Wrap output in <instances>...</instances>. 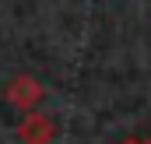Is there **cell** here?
<instances>
[{
	"instance_id": "1",
	"label": "cell",
	"mask_w": 151,
	"mask_h": 144,
	"mask_svg": "<svg viewBox=\"0 0 151 144\" xmlns=\"http://www.w3.org/2000/svg\"><path fill=\"white\" fill-rule=\"evenodd\" d=\"M4 99H7V102H11L14 109H21V112H32V109L42 102V84H39L35 77L21 74V77H14V81L7 84Z\"/></svg>"
},
{
	"instance_id": "2",
	"label": "cell",
	"mask_w": 151,
	"mask_h": 144,
	"mask_svg": "<svg viewBox=\"0 0 151 144\" xmlns=\"http://www.w3.org/2000/svg\"><path fill=\"white\" fill-rule=\"evenodd\" d=\"M53 134H56L53 120H49L46 112H35V109L25 112V120L18 123V137H21V144H49Z\"/></svg>"
}]
</instances>
